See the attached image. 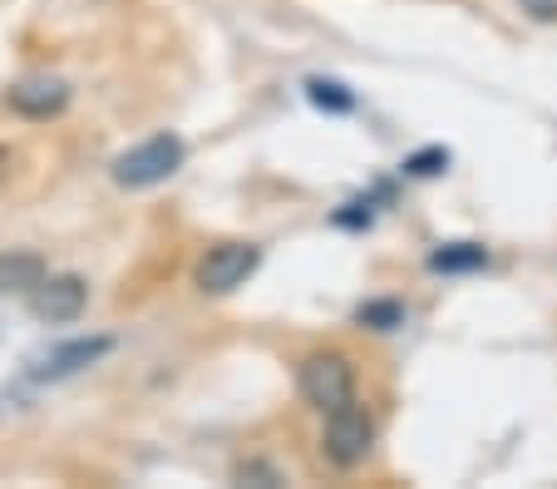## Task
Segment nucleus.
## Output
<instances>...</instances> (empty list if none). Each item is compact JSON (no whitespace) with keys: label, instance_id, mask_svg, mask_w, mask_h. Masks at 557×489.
Returning <instances> with one entry per match:
<instances>
[{"label":"nucleus","instance_id":"11","mask_svg":"<svg viewBox=\"0 0 557 489\" xmlns=\"http://www.w3.org/2000/svg\"><path fill=\"white\" fill-rule=\"evenodd\" d=\"M356 321L370 331H395L405 327V307L400 302H366V307H356Z\"/></svg>","mask_w":557,"mask_h":489},{"label":"nucleus","instance_id":"2","mask_svg":"<svg viewBox=\"0 0 557 489\" xmlns=\"http://www.w3.org/2000/svg\"><path fill=\"white\" fill-rule=\"evenodd\" d=\"M296 391H301L306 405H315V411L326 415V411H336V405L356 401V371H350L346 356L315 352V356H306L301 371H296Z\"/></svg>","mask_w":557,"mask_h":489},{"label":"nucleus","instance_id":"14","mask_svg":"<svg viewBox=\"0 0 557 489\" xmlns=\"http://www.w3.org/2000/svg\"><path fill=\"white\" fill-rule=\"evenodd\" d=\"M237 479H243V485H267V489H272V485H286V479H282V469H272V465H257V460H252V465H243V469H237Z\"/></svg>","mask_w":557,"mask_h":489},{"label":"nucleus","instance_id":"9","mask_svg":"<svg viewBox=\"0 0 557 489\" xmlns=\"http://www.w3.org/2000/svg\"><path fill=\"white\" fill-rule=\"evenodd\" d=\"M479 267H488L484 243H440L430 253V272H479Z\"/></svg>","mask_w":557,"mask_h":489},{"label":"nucleus","instance_id":"8","mask_svg":"<svg viewBox=\"0 0 557 489\" xmlns=\"http://www.w3.org/2000/svg\"><path fill=\"white\" fill-rule=\"evenodd\" d=\"M45 282V257L40 253H0V297L11 292H35Z\"/></svg>","mask_w":557,"mask_h":489},{"label":"nucleus","instance_id":"10","mask_svg":"<svg viewBox=\"0 0 557 489\" xmlns=\"http://www.w3.org/2000/svg\"><path fill=\"white\" fill-rule=\"evenodd\" d=\"M306 99H311L315 109H326V114H350V109H356V95H350L341 80H326V75L306 80Z\"/></svg>","mask_w":557,"mask_h":489},{"label":"nucleus","instance_id":"12","mask_svg":"<svg viewBox=\"0 0 557 489\" xmlns=\"http://www.w3.org/2000/svg\"><path fill=\"white\" fill-rule=\"evenodd\" d=\"M444 169H449V149H440V144H430V149L405 159V173H410V179H434V173H444Z\"/></svg>","mask_w":557,"mask_h":489},{"label":"nucleus","instance_id":"1","mask_svg":"<svg viewBox=\"0 0 557 489\" xmlns=\"http://www.w3.org/2000/svg\"><path fill=\"white\" fill-rule=\"evenodd\" d=\"M183 138L178 134H153L144 144H134L128 154L114 159V183L119 188H153V183L173 179L183 169Z\"/></svg>","mask_w":557,"mask_h":489},{"label":"nucleus","instance_id":"7","mask_svg":"<svg viewBox=\"0 0 557 489\" xmlns=\"http://www.w3.org/2000/svg\"><path fill=\"white\" fill-rule=\"evenodd\" d=\"M5 105L25 119H50L70 105V85H64V80H50V75H35V80H25V85H15L11 95H5Z\"/></svg>","mask_w":557,"mask_h":489},{"label":"nucleus","instance_id":"13","mask_svg":"<svg viewBox=\"0 0 557 489\" xmlns=\"http://www.w3.org/2000/svg\"><path fill=\"white\" fill-rule=\"evenodd\" d=\"M370 218H375V203L356 198V203H346V208L336 213V228H370Z\"/></svg>","mask_w":557,"mask_h":489},{"label":"nucleus","instance_id":"15","mask_svg":"<svg viewBox=\"0 0 557 489\" xmlns=\"http://www.w3.org/2000/svg\"><path fill=\"white\" fill-rule=\"evenodd\" d=\"M533 21H557V0H518Z\"/></svg>","mask_w":557,"mask_h":489},{"label":"nucleus","instance_id":"16","mask_svg":"<svg viewBox=\"0 0 557 489\" xmlns=\"http://www.w3.org/2000/svg\"><path fill=\"white\" fill-rule=\"evenodd\" d=\"M5 173H11V154L0 149V183H5Z\"/></svg>","mask_w":557,"mask_h":489},{"label":"nucleus","instance_id":"5","mask_svg":"<svg viewBox=\"0 0 557 489\" xmlns=\"http://www.w3.org/2000/svg\"><path fill=\"white\" fill-rule=\"evenodd\" d=\"M85 307H89V282L85 277H45L40 288L30 292V311L40 321H50V327L74 321Z\"/></svg>","mask_w":557,"mask_h":489},{"label":"nucleus","instance_id":"3","mask_svg":"<svg viewBox=\"0 0 557 489\" xmlns=\"http://www.w3.org/2000/svg\"><path fill=\"white\" fill-rule=\"evenodd\" d=\"M321 445H326L331 465H341V469L366 465L370 445H375V420H370L366 405L346 401V405H336V411H326V436H321Z\"/></svg>","mask_w":557,"mask_h":489},{"label":"nucleus","instance_id":"4","mask_svg":"<svg viewBox=\"0 0 557 489\" xmlns=\"http://www.w3.org/2000/svg\"><path fill=\"white\" fill-rule=\"evenodd\" d=\"M257 262H262V247L257 243H218L208 247V257L198 262V288L212 292V297H227V292H237L247 282V277L257 272Z\"/></svg>","mask_w":557,"mask_h":489},{"label":"nucleus","instance_id":"6","mask_svg":"<svg viewBox=\"0 0 557 489\" xmlns=\"http://www.w3.org/2000/svg\"><path fill=\"white\" fill-rule=\"evenodd\" d=\"M109 346H114L109 337H79V341H64V346L45 352L40 362L30 366V381H64V376H74V371H85V366H95L99 356H109Z\"/></svg>","mask_w":557,"mask_h":489}]
</instances>
